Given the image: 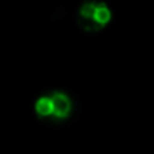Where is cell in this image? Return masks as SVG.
I'll list each match as a JSON object with an SVG mask.
<instances>
[{
    "mask_svg": "<svg viewBox=\"0 0 154 154\" xmlns=\"http://www.w3.org/2000/svg\"><path fill=\"white\" fill-rule=\"evenodd\" d=\"M50 97H51L52 108H54L52 115L55 118H60V120L67 118L70 114V109H72V102L67 97V94L63 91H54Z\"/></svg>",
    "mask_w": 154,
    "mask_h": 154,
    "instance_id": "6da1fadb",
    "label": "cell"
},
{
    "mask_svg": "<svg viewBox=\"0 0 154 154\" xmlns=\"http://www.w3.org/2000/svg\"><path fill=\"white\" fill-rule=\"evenodd\" d=\"M109 20H111V11L108 9V6L103 2H97L96 14H94V23L102 29L109 23Z\"/></svg>",
    "mask_w": 154,
    "mask_h": 154,
    "instance_id": "7a4b0ae2",
    "label": "cell"
},
{
    "mask_svg": "<svg viewBox=\"0 0 154 154\" xmlns=\"http://www.w3.org/2000/svg\"><path fill=\"white\" fill-rule=\"evenodd\" d=\"M35 111L39 117H48V115H52L54 112V108H52V100L51 97H39L36 103H35Z\"/></svg>",
    "mask_w": 154,
    "mask_h": 154,
    "instance_id": "3957f363",
    "label": "cell"
}]
</instances>
